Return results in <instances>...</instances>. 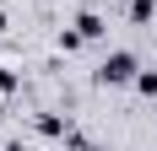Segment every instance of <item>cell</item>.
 <instances>
[{"label":"cell","mask_w":157,"mask_h":151,"mask_svg":"<svg viewBox=\"0 0 157 151\" xmlns=\"http://www.w3.org/2000/svg\"><path fill=\"white\" fill-rule=\"evenodd\" d=\"M136 76H141V60L130 49H114L109 60L98 65V87H136Z\"/></svg>","instance_id":"6da1fadb"},{"label":"cell","mask_w":157,"mask_h":151,"mask_svg":"<svg viewBox=\"0 0 157 151\" xmlns=\"http://www.w3.org/2000/svg\"><path fill=\"white\" fill-rule=\"evenodd\" d=\"M33 130H38L44 140H71V135H76V130H71V113H54V108H49V113H38V119H33Z\"/></svg>","instance_id":"7a4b0ae2"},{"label":"cell","mask_w":157,"mask_h":151,"mask_svg":"<svg viewBox=\"0 0 157 151\" xmlns=\"http://www.w3.org/2000/svg\"><path fill=\"white\" fill-rule=\"evenodd\" d=\"M71 27H76L81 38H87V43H98V38L109 32V27H103V16H98V11H76V22H71Z\"/></svg>","instance_id":"3957f363"},{"label":"cell","mask_w":157,"mask_h":151,"mask_svg":"<svg viewBox=\"0 0 157 151\" xmlns=\"http://www.w3.org/2000/svg\"><path fill=\"white\" fill-rule=\"evenodd\" d=\"M130 22H136V27H146V22H152V16H157V0H130Z\"/></svg>","instance_id":"277c9868"},{"label":"cell","mask_w":157,"mask_h":151,"mask_svg":"<svg viewBox=\"0 0 157 151\" xmlns=\"http://www.w3.org/2000/svg\"><path fill=\"white\" fill-rule=\"evenodd\" d=\"M136 92H141V97H157V65H141V76H136Z\"/></svg>","instance_id":"5b68a950"},{"label":"cell","mask_w":157,"mask_h":151,"mask_svg":"<svg viewBox=\"0 0 157 151\" xmlns=\"http://www.w3.org/2000/svg\"><path fill=\"white\" fill-rule=\"evenodd\" d=\"M16 87H22V76H16V70H11V65H0V97H11V92H16Z\"/></svg>","instance_id":"8992f818"},{"label":"cell","mask_w":157,"mask_h":151,"mask_svg":"<svg viewBox=\"0 0 157 151\" xmlns=\"http://www.w3.org/2000/svg\"><path fill=\"white\" fill-rule=\"evenodd\" d=\"M0 32H11V16H6V6H0Z\"/></svg>","instance_id":"52a82bcc"}]
</instances>
